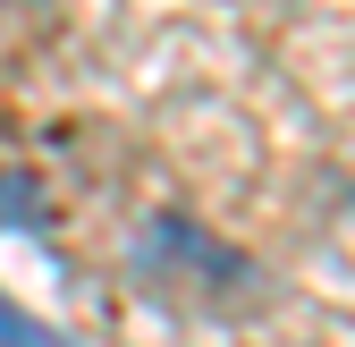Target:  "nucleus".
I'll return each mask as SVG.
<instances>
[{"mask_svg": "<svg viewBox=\"0 0 355 347\" xmlns=\"http://www.w3.org/2000/svg\"><path fill=\"white\" fill-rule=\"evenodd\" d=\"M0 347H60V330H42V322H26L9 296H0Z\"/></svg>", "mask_w": 355, "mask_h": 347, "instance_id": "f257e3e1", "label": "nucleus"}, {"mask_svg": "<svg viewBox=\"0 0 355 347\" xmlns=\"http://www.w3.org/2000/svg\"><path fill=\"white\" fill-rule=\"evenodd\" d=\"M0 221H42V203H34V178H0Z\"/></svg>", "mask_w": 355, "mask_h": 347, "instance_id": "f03ea898", "label": "nucleus"}]
</instances>
